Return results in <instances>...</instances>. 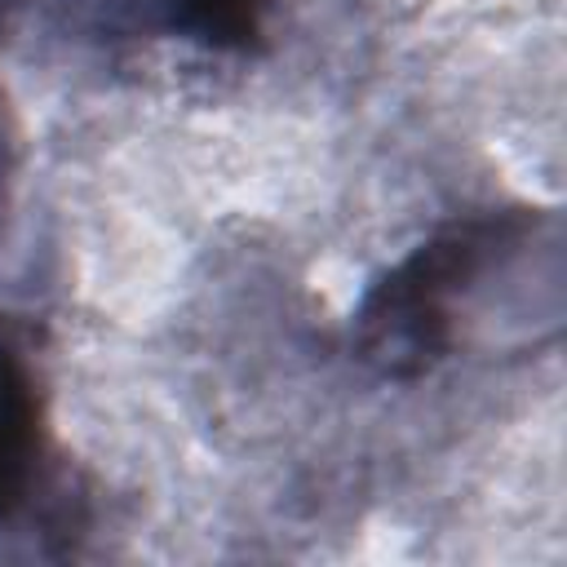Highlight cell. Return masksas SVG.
<instances>
[{
	"label": "cell",
	"instance_id": "obj_1",
	"mask_svg": "<svg viewBox=\"0 0 567 567\" xmlns=\"http://www.w3.org/2000/svg\"><path fill=\"white\" fill-rule=\"evenodd\" d=\"M13 465H18V421H13V390L0 368V509H4V492L13 483Z\"/></svg>",
	"mask_w": 567,
	"mask_h": 567
}]
</instances>
